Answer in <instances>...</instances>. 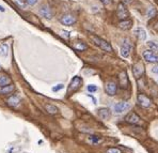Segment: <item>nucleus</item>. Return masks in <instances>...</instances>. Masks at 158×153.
I'll use <instances>...</instances> for the list:
<instances>
[{
  "label": "nucleus",
  "instance_id": "13",
  "mask_svg": "<svg viewBox=\"0 0 158 153\" xmlns=\"http://www.w3.org/2000/svg\"><path fill=\"white\" fill-rule=\"evenodd\" d=\"M97 115L99 116V118H102L103 120H107L110 118V110H109V108H106V107H102V108H99L98 110H97Z\"/></svg>",
  "mask_w": 158,
  "mask_h": 153
},
{
  "label": "nucleus",
  "instance_id": "22",
  "mask_svg": "<svg viewBox=\"0 0 158 153\" xmlns=\"http://www.w3.org/2000/svg\"><path fill=\"white\" fill-rule=\"evenodd\" d=\"M8 55V46L5 44L0 45V57H7Z\"/></svg>",
  "mask_w": 158,
  "mask_h": 153
},
{
  "label": "nucleus",
  "instance_id": "35",
  "mask_svg": "<svg viewBox=\"0 0 158 153\" xmlns=\"http://www.w3.org/2000/svg\"><path fill=\"white\" fill-rule=\"evenodd\" d=\"M0 11H2V12H4V8L0 5Z\"/></svg>",
  "mask_w": 158,
  "mask_h": 153
},
{
  "label": "nucleus",
  "instance_id": "25",
  "mask_svg": "<svg viewBox=\"0 0 158 153\" xmlns=\"http://www.w3.org/2000/svg\"><path fill=\"white\" fill-rule=\"evenodd\" d=\"M148 46L150 47V49H152V51H158V44L157 43L150 41L148 42Z\"/></svg>",
  "mask_w": 158,
  "mask_h": 153
},
{
  "label": "nucleus",
  "instance_id": "1",
  "mask_svg": "<svg viewBox=\"0 0 158 153\" xmlns=\"http://www.w3.org/2000/svg\"><path fill=\"white\" fill-rule=\"evenodd\" d=\"M90 39L93 41L94 44H96L97 46H99L103 50L106 51H112V47L110 45V43L107 42L106 40L99 38L98 36H95V34H90Z\"/></svg>",
  "mask_w": 158,
  "mask_h": 153
},
{
  "label": "nucleus",
  "instance_id": "32",
  "mask_svg": "<svg viewBox=\"0 0 158 153\" xmlns=\"http://www.w3.org/2000/svg\"><path fill=\"white\" fill-rule=\"evenodd\" d=\"M152 72L154 73V74H158V65H155L152 68Z\"/></svg>",
  "mask_w": 158,
  "mask_h": 153
},
{
  "label": "nucleus",
  "instance_id": "19",
  "mask_svg": "<svg viewBox=\"0 0 158 153\" xmlns=\"http://www.w3.org/2000/svg\"><path fill=\"white\" fill-rule=\"evenodd\" d=\"M45 110L50 115H57L59 113V109L58 107L53 105V104H46L45 105Z\"/></svg>",
  "mask_w": 158,
  "mask_h": 153
},
{
  "label": "nucleus",
  "instance_id": "15",
  "mask_svg": "<svg viewBox=\"0 0 158 153\" xmlns=\"http://www.w3.org/2000/svg\"><path fill=\"white\" fill-rule=\"evenodd\" d=\"M8 85H11V78L7 74H0V88L1 87H5Z\"/></svg>",
  "mask_w": 158,
  "mask_h": 153
},
{
  "label": "nucleus",
  "instance_id": "16",
  "mask_svg": "<svg viewBox=\"0 0 158 153\" xmlns=\"http://www.w3.org/2000/svg\"><path fill=\"white\" fill-rule=\"evenodd\" d=\"M133 26V21L131 19H124V21H120L119 23V27L123 30H128V29L131 28Z\"/></svg>",
  "mask_w": 158,
  "mask_h": 153
},
{
  "label": "nucleus",
  "instance_id": "4",
  "mask_svg": "<svg viewBox=\"0 0 158 153\" xmlns=\"http://www.w3.org/2000/svg\"><path fill=\"white\" fill-rule=\"evenodd\" d=\"M137 100L139 105H140L141 107H143V108H148V107L152 105V100L150 97H148L145 94H139Z\"/></svg>",
  "mask_w": 158,
  "mask_h": 153
},
{
  "label": "nucleus",
  "instance_id": "17",
  "mask_svg": "<svg viewBox=\"0 0 158 153\" xmlns=\"http://www.w3.org/2000/svg\"><path fill=\"white\" fill-rule=\"evenodd\" d=\"M119 80H120V84L123 88H126L127 85H128V78H127V74L126 72H122L119 76Z\"/></svg>",
  "mask_w": 158,
  "mask_h": 153
},
{
  "label": "nucleus",
  "instance_id": "31",
  "mask_svg": "<svg viewBox=\"0 0 158 153\" xmlns=\"http://www.w3.org/2000/svg\"><path fill=\"white\" fill-rule=\"evenodd\" d=\"M36 2H38V0H27V3L29 5H34Z\"/></svg>",
  "mask_w": 158,
  "mask_h": 153
},
{
  "label": "nucleus",
  "instance_id": "24",
  "mask_svg": "<svg viewBox=\"0 0 158 153\" xmlns=\"http://www.w3.org/2000/svg\"><path fill=\"white\" fill-rule=\"evenodd\" d=\"M89 141H90L91 143L96 145V143H98L102 141V138L98 137V136H90V137H89Z\"/></svg>",
  "mask_w": 158,
  "mask_h": 153
},
{
  "label": "nucleus",
  "instance_id": "2",
  "mask_svg": "<svg viewBox=\"0 0 158 153\" xmlns=\"http://www.w3.org/2000/svg\"><path fill=\"white\" fill-rule=\"evenodd\" d=\"M81 85H82V79H81V77H79V76H75L74 78L72 79L70 86H68L67 92L70 93V92L77 91V90L81 87Z\"/></svg>",
  "mask_w": 158,
  "mask_h": 153
},
{
  "label": "nucleus",
  "instance_id": "26",
  "mask_svg": "<svg viewBox=\"0 0 158 153\" xmlns=\"http://www.w3.org/2000/svg\"><path fill=\"white\" fill-rule=\"evenodd\" d=\"M106 153H122V151L119 148H110L106 151Z\"/></svg>",
  "mask_w": 158,
  "mask_h": 153
},
{
  "label": "nucleus",
  "instance_id": "3",
  "mask_svg": "<svg viewBox=\"0 0 158 153\" xmlns=\"http://www.w3.org/2000/svg\"><path fill=\"white\" fill-rule=\"evenodd\" d=\"M116 14H118V17H119L120 19H122V21L127 19V17H128V15H129L128 14V11H127L126 7H125V4H124L123 2L119 3V5H118Z\"/></svg>",
  "mask_w": 158,
  "mask_h": 153
},
{
  "label": "nucleus",
  "instance_id": "27",
  "mask_svg": "<svg viewBox=\"0 0 158 153\" xmlns=\"http://www.w3.org/2000/svg\"><path fill=\"white\" fill-rule=\"evenodd\" d=\"M87 89H88L89 92H95V91H97V87L95 85H89L87 87Z\"/></svg>",
  "mask_w": 158,
  "mask_h": 153
},
{
  "label": "nucleus",
  "instance_id": "8",
  "mask_svg": "<svg viewBox=\"0 0 158 153\" xmlns=\"http://www.w3.org/2000/svg\"><path fill=\"white\" fill-rule=\"evenodd\" d=\"M143 58L148 61V62H151V63H158V56L157 55H155L153 51H150V50L144 51Z\"/></svg>",
  "mask_w": 158,
  "mask_h": 153
},
{
  "label": "nucleus",
  "instance_id": "11",
  "mask_svg": "<svg viewBox=\"0 0 158 153\" xmlns=\"http://www.w3.org/2000/svg\"><path fill=\"white\" fill-rule=\"evenodd\" d=\"M125 121L127 123H130V124H137L138 122L140 121V118L136 113H129L125 118Z\"/></svg>",
  "mask_w": 158,
  "mask_h": 153
},
{
  "label": "nucleus",
  "instance_id": "6",
  "mask_svg": "<svg viewBox=\"0 0 158 153\" xmlns=\"http://www.w3.org/2000/svg\"><path fill=\"white\" fill-rule=\"evenodd\" d=\"M130 51H131V44H130L129 40L126 39L124 41V44H123V46H122V48H121V55H122V57L127 58V57H129Z\"/></svg>",
  "mask_w": 158,
  "mask_h": 153
},
{
  "label": "nucleus",
  "instance_id": "5",
  "mask_svg": "<svg viewBox=\"0 0 158 153\" xmlns=\"http://www.w3.org/2000/svg\"><path fill=\"white\" fill-rule=\"evenodd\" d=\"M130 108V105L126 102H119L113 106V110L116 114H122L124 111H127Z\"/></svg>",
  "mask_w": 158,
  "mask_h": 153
},
{
  "label": "nucleus",
  "instance_id": "28",
  "mask_svg": "<svg viewBox=\"0 0 158 153\" xmlns=\"http://www.w3.org/2000/svg\"><path fill=\"white\" fill-rule=\"evenodd\" d=\"M60 33H61V36H63L65 39H70V32L68 31H64V30H62V31H60Z\"/></svg>",
  "mask_w": 158,
  "mask_h": 153
},
{
  "label": "nucleus",
  "instance_id": "23",
  "mask_svg": "<svg viewBox=\"0 0 158 153\" xmlns=\"http://www.w3.org/2000/svg\"><path fill=\"white\" fill-rule=\"evenodd\" d=\"M156 9H155L154 7H150L148 9V12H146V15H148V18H153L156 15Z\"/></svg>",
  "mask_w": 158,
  "mask_h": 153
},
{
  "label": "nucleus",
  "instance_id": "18",
  "mask_svg": "<svg viewBox=\"0 0 158 153\" xmlns=\"http://www.w3.org/2000/svg\"><path fill=\"white\" fill-rule=\"evenodd\" d=\"M15 87L14 85H8L5 86V87H1L0 88V94H10V93H12L13 91H14Z\"/></svg>",
  "mask_w": 158,
  "mask_h": 153
},
{
  "label": "nucleus",
  "instance_id": "14",
  "mask_svg": "<svg viewBox=\"0 0 158 153\" xmlns=\"http://www.w3.org/2000/svg\"><path fill=\"white\" fill-rule=\"evenodd\" d=\"M133 74H135V76L136 77H139V76H141V75L143 74L144 72V69H143V65L141 63H136L135 65H133Z\"/></svg>",
  "mask_w": 158,
  "mask_h": 153
},
{
  "label": "nucleus",
  "instance_id": "7",
  "mask_svg": "<svg viewBox=\"0 0 158 153\" xmlns=\"http://www.w3.org/2000/svg\"><path fill=\"white\" fill-rule=\"evenodd\" d=\"M60 21H61V24H63L65 26H70L74 25L75 23H76V18L72 14H65L60 18Z\"/></svg>",
  "mask_w": 158,
  "mask_h": 153
},
{
  "label": "nucleus",
  "instance_id": "29",
  "mask_svg": "<svg viewBox=\"0 0 158 153\" xmlns=\"http://www.w3.org/2000/svg\"><path fill=\"white\" fill-rule=\"evenodd\" d=\"M63 88V85L62 84H60V85H57V87H53V91H59Z\"/></svg>",
  "mask_w": 158,
  "mask_h": 153
},
{
  "label": "nucleus",
  "instance_id": "33",
  "mask_svg": "<svg viewBox=\"0 0 158 153\" xmlns=\"http://www.w3.org/2000/svg\"><path fill=\"white\" fill-rule=\"evenodd\" d=\"M102 2L104 4H109L110 3V0H102Z\"/></svg>",
  "mask_w": 158,
  "mask_h": 153
},
{
  "label": "nucleus",
  "instance_id": "20",
  "mask_svg": "<svg viewBox=\"0 0 158 153\" xmlns=\"http://www.w3.org/2000/svg\"><path fill=\"white\" fill-rule=\"evenodd\" d=\"M73 48H75V49L78 50V51H83V50H85L88 48V46H87V44H84L83 42H76L73 44Z\"/></svg>",
  "mask_w": 158,
  "mask_h": 153
},
{
  "label": "nucleus",
  "instance_id": "12",
  "mask_svg": "<svg viewBox=\"0 0 158 153\" xmlns=\"http://www.w3.org/2000/svg\"><path fill=\"white\" fill-rule=\"evenodd\" d=\"M7 103H8V105L11 107H17L18 105H19V103H21V97H19L17 94L11 95L7 100Z\"/></svg>",
  "mask_w": 158,
  "mask_h": 153
},
{
  "label": "nucleus",
  "instance_id": "9",
  "mask_svg": "<svg viewBox=\"0 0 158 153\" xmlns=\"http://www.w3.org/2000/svg\"><path fill=\"white\" fill-rule=\"evenodd\" d=\"M40 14L43 17H45L46 19H51L53 18V12L50 10V8L48 5H42L40 9Z\"/></svg>",
  "mask_w": 158,
  "mask_h": 153
},
{
  "label": "nucleus",
  "instance_id": "10",
  "mask_svg": "<svg viewBox=\"0 0 158 153\" xmlns=\"http://www.w3.org/2000/svg\"><path fill=\"white\" fill-rule=\"evenodd\" d=\"M106 92L110 96L116 95V84L113 82H108L106 84Z\"/></svg>",
  "mask_w": 158,
  "mask_h": 153
},
{
  "label": "nucleus",
  "instance_id": "30",
  "mask_svg": "<svg viewBox=\"0 0 158 153\" xmlns=\"http://www.w3.org/2000/svg\"><path fill=\"white\" fill-rule=\"evenodd\" d=\"M15 1H16V3H17L19 7H21V8L25 7V2H24L23 0H15Z\"/></svg>",
  "mask_w": 158,
  "mask_h": 153
},
{
  "label": "nucleus",
  "instance_id": "21",
  "mask_svg": "<svg viewBox=\"0 0 158 153\" xmlns=\"http://www.w3.org/2000/svg\"><path fill=\"white\" fill-rule=\"evenodd\" d=\"M137 33H138L139 39H140L141 41H144V40L146 39V32H145V30H144L143 28H138Z\"/></svg>",
  "mask_w": 158,
  "mask_h": 153
},
{
  "label": "nucleus",
  "instance_id": "34",
  "mask_svg": "<svg viewBox=\"0 0 158 153\" xmlns=\"http://www.w3.org/2000/svg\"><path fill=\"white\" fill-rule=\"evenodd\" d=\"M124 2L123 3L124 4H127V3H130V2H131V0H123Z\"/></svg>",
  "mask_w": 158,
  "mask_h": 153
}]
</instances>
